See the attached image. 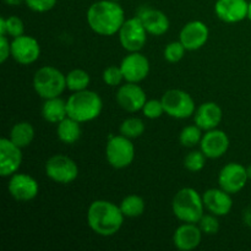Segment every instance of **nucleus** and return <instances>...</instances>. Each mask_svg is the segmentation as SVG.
<instances>
[{
  "label": "nucleus",
  "instance_id": "4468645a",
  "mask_svg": "<svg viewBox=\"0 0 251 251\" xmlns=\"http://www.w3.org/2000/svg\"><path fill=\"white\" fill-rule=\"evenodd\" d=\"M117 100L126 112L135 113L142 109L147 102L146 93L135 82H126L118 90Z\"/></svg>",
  "mask_w": 251,
  "mask_h": 251
},
{
  "label": "nucleus",
  "instance_id": "c9c22d12",
  "mask_svg": "<svg viewBox=\"0 0 251 251\" xmlns=\"http://www.w3.org/2000/svg\"><path fill=\"white\" fill-rule=\"evenodd\" d=\"M27 6L36 12H47L53 9L56 0H25Z\"/></svg>",
  "mask_w": 251,
  "mask_h": 251
},
{
  "label": "nucleus",
  "instance_id": "e433bc0d",
  "mask_svg": "<svg viewBox=\"0 0 251 251\" xmlns=\"http://www.w3.org/2000/svg\"><path fill=\"white\" fill-rule=\"evenodd\" d=\"M10 54H11V44L7 41L6 36L0 34V61L5 63L6 59L10 56Z\"/></svg>",
  "mask_w": 251,
  "mask_h": 251
},
{
  "label": "nucleus",
  "instance_id": "20e7f679",
  "mask_svg": "<svg viewBox=\"0 0 251 251\" xmlns=\"http://www.w3.org/2000/svg\"><path fill=\"white\" fill-rule=\"evenodd\" d=\"M203 200L193 188H184L174 196L172 208L178 220L185 223H198L203 216Z\"/></svg>",
  "mask_w": 251,
  "mask_h": 251
},
{
  "label": "nucleus",
  "instance_id": "9b49d317",
  "mask_svg": "<svg viewBox=\"0 0 251 251\" xmlns=\"http://www.w3.org/2000/svg\"><path fill=\"white\" fill-rule=\"evenodd\" d=\"M120 69L126 82H140L145 80L150 73V61L139 51L130 53L123 59Z\"/></svg>",
  "mask_w": 251,
  "mask_h": 251
},
{
  "label": "nucleus",
  "instance_id": "f8f14e48",
  "mask_svg": "<svg viewBox=\"0 0 251 251\" xmlns=\"http://www.w3.org/2000/svg\"><path fill=\"white\" fill-rule=\"evenodd\" d=\"M41 55V47L37 39L29 36L16 37L11 42V56L22 65L34 63Z\"/></svg>",
  "mask_w": 251,
  "mask_h": 251
},
{
  "label": "nucleus",
  "instance_id": "aec40b11",
  "mask_svg": "<svg viewBox=\"0 0 251 251\" xmlns=\"http://www.w3.org/2000/svg\"><path fill=\"white\" fill-rule=\"evenodd\" d=\"M203 205L215 216H226L232 210V199L229 193L223 189H210L202 196Z\"/></svg>",
  "mask_w": 251,
  "mask_h": 251
},
{
  "label": "nucleus",
  "instance_id": "a19ab883",
  "mask_svg": "<svg viewBox=\"0 0 251 251\" xmlns=\"http://www.w3.org/2000/svg\"><path fill=\"white\" fill-rule=\"evenodd\" d=\"M247 173H248V176H249V179H251V164L247 168Z\"/></svg>",
  "mask_w": 251,
  "mask_h": 251
},
{
  "label": "nucleus",
  "instance_id": "6ab92c4d",
  "mask_svg": "<svg viewBox=\"0 0 251 251\" xmlns=\"http://www.w3.org/2000/svg\"><path fill=\"white\" fill-rule=\"evenodd\" d=\"M202 238V230L196 223H184L174 233L173 242L176 249L181 251H190L200 245Z\"/></svg>",
  "mask_w": 251,
  "mask_h": 251
},
{
  "label": "nucleus",
  "instance_id": "b1692460",
  "mask_svg": "<svg viewBox=\"0 0 251 251\" xmlns=\"http://www.w3.org/2000/svg\"><path fill=\"white\" fill-rule=\"evenodd\" d=\"M56 132H58L59 140L63 141L64 144H75L81 136L80 123L76 122L73 118L66 117L65 119H63L60 123H58Z\"/></svg>",
  "mask_w": 251,
  "mask_h": 251
},
{
  "label": "nucleus",
  "instance_id": "9d476101",
  "mask_svg": "<svg viewBox=\"0 0 251 251\" xmlns=\"http://www.w3.org/2000/svg\"><path fill=\"white\" fill-rule=\"evenodd\" d=\"M249 179L247 168L239 163H228L220 172L218 183L221 189L229 194H237L247 185Z\"/></svg>",
  "mask_w": 251,
  "mask_h": 251
},
{
  "label": "nucleus",
  "instance_id": "ddd939ff",
  "mask_svg": "<svg viewBox=\"0 0 251 251\" xmlns=\"http://www.w3.org/2000/svg\"><path fill=\"white\" fill-rule=\"evenodd\" d=\"M22 162L21 147L10 139L0 140V176H14Z\"/></svg>",
  "mask_w": 251,
  "mask_h": 251
},
{
  "label": "nucleus",
  "instance_id": "412c9836",
  "mask_svg": "<svg viewBox=\"0 0 251 251\" xmlns=\"http://www.w3.org/2000/svg\"><path fill=\"white\" fill-rule=\"evenodd\" d=\"M147 33L153 36H162L169 28V20L164 12L156 9H144L139 14Z\"/></svg>",
  "mask_w": 251,
  "mask_h": 251
},
{
  "label": "nucleus",
  "instance_id": "423d86ee",
  "mask_svg": "<svg viewBox=\"0 0 251 251\" xmlns=\"http://www.w3.org/2000/svg\"><path fill=\"white\" fill-rule=\"evenodd\" d=\"M108 163L117 169H123L132 163L135 157V147L129 137L124 135L112 136L105 147Z\"/></svg>",
  "mask_w": 251,
  "mask_h": 251
},
{
  "label": "nucleus",
  "instance_id": "393cba45",
  "mask_svg": "<svg viewBox=\"0 0 251 251\" xmlns=\"http://www.w3.org/2000/svg\"><path fill=\"white\" fill-rule=\"evenodd\" d=\"M34 137V129L29 123L21 122L17 123L12 126L11 132H10V140L17 145L19 147L28 146Z\"/></svg>",
  "mask_w": 251,
  "mask_h": 251
},
{
  "label": "nucleus",
  "instance_id": "a211bd4d",
  "mask_svg": "<svg viewBox=\"0 0 251 251\" xmlns=\"http://www.w3.org/2000/svg\"><path fill=\"white\" fill-rule=\"evenodd\" d=\"M201 151L207 158H220L229 147V139L222 130H208L200 142Z\"/></svg>",
  "mask_w": 251,
  "mask_h": 251
},
{
  "label": "nucleus",
  "instance_id": "dca6fc26",
  "mask_svg": "<svg viewBox=\"0 0 251 251\" xmlns=\"http://www.w3.org/2000/svg\"><path fill=\"white\" fill-rule=\"evenodd\" d=\"M249 2L247 0H217L215 11L218 19L227 24L240 22L248 17Z\"/></svg>",
  "mask_w": 251,
  "mask_h": 251
},
{
  "label": "nucleus",
  "instance_id": "6e6552de",
  "mask_svg": "<svg viewBox=\"0 0 251 251\" xmlns=\"http://www.w3.org/2000/svg\"><path fill=\"white\" fill-rule=\"evenodd\" d=\"M119 39L123 48L130 53L140 51L144 48L147 41V31L139 16L125 20L119 29Z\"/></svg>",
  "mask_w": 251,
  "mask_h": 251
},
{
  "label": "nucleus",
  "instance_id": "f3484780",
  "mask_svg": "<svg viewBox=\"0 0 251 251\" xmlns=\"http://www.w3.org/2000/svg\"><path fill=\"white\" fill-rule=\"evenodd\" d=\"M208 27L201 21H191L180 31V42L186 50H198L208 39Z\"/></svg>",
  "mask_w": 251,
  "mask_h": 251
},
{
  "label": "nucleus",
  "instance_id": "4c0bfd02",
  "mask_svg": "<svg viewBox=\"0 0 251 251\" xmlns=\"http://www.w3.org/2000/svg\"><path fill=\"white\" fill-rule=\"evenodd\" d=\"M0 34L6 36V19H4V17L0 19Z\"/></svg>",
  "mask_w": 251,
  "mask_h": 251
},
{
  "label": "nucleus",
  "instance_id": "ea45409f",
  "mask_svg": "<svg viewBox=\"0 0 251 251\" xmlns=\"http://www.w3.org/2000/svg\"><path fill=\"white\" fill-rule=\"evenodd\" d=\"M248 19H249L251 22V1L249 2V9H248Z\"/></svg>",
  "mask_w": 251,
  "mask_h": 251
},
{
  "label": "nucleus",
  "instance_id": "7c9ffc66",
  "mask_svg": "<svg viewBox=\"0 0 251 251\" xmlns=\"http://www.w3.org/2000/svg\"><path fill=\"white\" fill-rule=\"evenodd\" d=\"M186 48L183 46L180 41L179 42H172L164 49V58L169 63H178L181 60V58L185 54Z\"/></svg>",
  "mask_w": 251,
  "mask_h": 251
},
{
  "label": "nucleus",
  "instance_id": "f257e3e1",
  "mask_svg": "<svg viewBox=\"0 0 251 251\" xmlns=\"http://www.w3.org/2000/svg\"><path fill=\"white\" fill-rule=\"evenodd\" d=\"M87 22L93 32L100 36H113L125 22L123 7L115 0L93 2L87 11Z\"/></svg>",
  "mask_w": 251,
  "mask_h": 251
},
{
  "label": "nucleus",
  "instance_id": "f03ea898",
  "mask_svg": "<svg viewBox=\"0 0 251 251\" xmlns=\"http://www.w3.org/2000/svg\"><path fill=\"white\" fill-rule=\"evenodd\" d=\"M124 217L120 206L118 207L110 201H93L88 207V226L93 232L102 237H110L119 232L124 222Z\"/></svg>",
  "mask_w": 251,
  "mask_h": 251
},
{
  "label": "nucleus",
  "instance_id": "c85d7f7f",
  "mask_svg": "<svg viewBox=\"0 0 251 251\" xmlns=\"http://www.w3.org/2000/svg\"><path fill=\"white\" fill-rule=\"evenodd\" d=\"M201 127L198 125H190V126H185L180 132V144L184 147H194L201 142Z\"/></svg>",
  "mask_w": 251,
  "mask_h": 251
},
{
  "label": "nucleus",
  "instance_id": "473e14b6",
  "mask_svg": "<svg viewBox=\"0 0 251 251\" xmlns=\"http://www.w3.org/2000/svg\"><path fill=\"white\" fill-rule=\"evenodd\" d=\"M124 80V75L120 69V66H109L103 71V81L107 83L108 86H118L122 83Z\"/></svg>",
  "mask_w": 251,
  "mask_h": 251
},
{
  "label": "nucleus",
  "instance_id": "a878e982",
  "mask_svg": "<svg viewBox=\"0 0 251 251\" xmlns=\"http://www.w3.org/2000/svg\"><path fill=\"white\" fill-rule=\"evenodd\" d=\"M120 210L125 217H139L145 211L144 199L137 195L126 196L120 203Z\"/></svg>",
  "mask_w": 251,
  "mask_h": 251
},
{
  "label": "nucleus",
  "instance_id": "7ed1b4c3",
  "mask_svg": "<svg viewBox=\"0 0 251 251\" xmlns=\"http://www.w3.org/2000/svg\"><path fill=\"white\" fill-rule=\"evenodd\" d=\"M103 108L102 100L93 91L83 90L75 92L66 102L68 117L78 123L91 122L100 114Z\"/></svg>",
  "mask_w": 251,
  "mask_h": 251
},
{
  "label": "nucleus",
  "instance_id": "0eeeda50",
  "mask_svg": "<svg viewBox=\"0 0 251 251\" xmlns=\"http://www.w3.org/2000/svg\"><path fill=\"white\" fill-rule=\"evenodd\" d=\"M164 113L176 119H185L195 113V102L188 92L169 90L162 97Z\"/></svg>",
  "mask_w": 251,
  "mask_h": 251
},
{
  "label": "nucleus",
  "instance_id": "5701e85b",
  "mask_svg": "<svg viewBox=\"0 0 251 251\" xmlns=\"http://www.w3.org/2000/svg\"><path fill=\"white\" fill-rule=\"evenodd\" d=\"M43 118L49 123H60L61 120L68 117V109H66V102L61 98L54 97L46 100L43 108H42Z\"/></svg>",
  "mask_w": 251,
  "mask_h": 251
},
{
  "label": "nucleus",
  "instance_id": "58836bf2",
  "mask_svg": "<svg viewBox=\"0 0 251 251\" xmlns=\"http://www.w3.org/2000/svg\"><path fill=\"white\" fill-rule=\"evenodd\" d=\"M7 5H11V6H17V5L22 4L25 0H4Z\"/></svg>",
  "mask_w": 251,
  "mask_h": 251
},
{
  "label": "nucleus",
  "instance_id": "bb28decb",
  "mask_svg": "<svg viewBox=\"0 0 251 251\" xmlns=\"http://www.w3.org/2000/svg\"><path fill=\"white\" fill-rule=\"evenodd\" d=\"M90 75L85 70L75 69L66 75V87L74 92L83 91L90 85Z\"/></svg>",
  "mask_w": 251,
  "mask_h": 251
},
{
  "label": "nucleus",
  "instance_id": "c756f323",
  "mask_svg": "<svg viewBox=\"0 0 251 251\" xmlns=\"http://www.w3.org/2000/svg\"><path fill=\"white\" fill-rule=\"evenodd\" d=\"M206 156L202 151H193L184 159V166L190 172H200L205 167Z\"/></svg>",
  "mask_w": 251,
  "mask_h": 251
},
{
  "label": "nucleus",
  "instance_id": "2f4dec72",
  "mask_svg": "<svg viewBox=\"0 0 251 251\" xmlns=\"http://www.w3.org/2000/svg\"><path fill=\"white\" fill-rule=\"evenodd\" d=\"M142 112H144L145 117H147L149 119H157L164 113L163 103H162V100H147L142 108Z\"/></svg>",
  "mask_w": 251,
  "mask_h": 251
},
{
  "label": "nucleus",
  "instance_id": "72a5a7b5",
  "mask_svg": "<svg viewBox=\"0 0 251 251\" xmlns=\"http://www.w3.org/2000/svg\"><path fill=\"white\" fill-rule=\"evenodd\" d=\"M25 32L24 22L20 17L10 16L6 19V34L11 36L12 38L22 36Z\"/></svg>",
  "mask_w": 251,
  "mask_h": 251
},
{
  "label": "nucleus",
  "instance_id": "39448f33",
  "mask_svg": "<svg viewBox=\"0 0 251 251\" xmlns=\"http://www.w3.org/2000/svg\"><path fill=\"white\" fill-rule=\"evenodd\" d=\"M33 87L44 100L59 97L66 88V76L53 66H43L34 74Z\"/></svg>",
  "mask_w": 251,
  "mask_h": 251
},
{
  "label": "nucleus",
  "instance_id": "2eb2a0df",
  "mask_svg": "<svg viewBox=\"0 0 251 251\" xmlns=\"http://www.w3.org/2000/svg\"><path fill=\"white\" fill-rule=\"evenodd\" d=\"M7 189L10 195L17 201L33 200L39 191L38 183L32 176L20 173L11 176Z\"/></svg>",
  "mask_w": 251,
  "mask_h": 251
},
{
  "label": "nucleus",
  "instance_id": "1a4fd4ad",
  "mask_svg": "<svg viewBox=\"0 0 251 251\" xmlns=\"http://www.w3.org/2000/svg\"><path fill=\"white\" fill-rule=\"evenodd\" d=\"M46 173L56 183L69 184L78 176V167L70 157L56 154L47 161Z\"/></svg>",
  "mask_w": 251,
  "mask_h": 251
},
{
  "label": "nucleus",
  "instance_id": "4be33fe9",
  "mask_svg": "<svg viewBox=\"0 0 251 251\" xmlns=\"http://www.w3.org/2000/svg\"><path fill=\"white\" fill-rule=\"evenodd\" d=\"M222 120V109L213 102H207L198 108L195 114V123L202 130H212L220 125Z\"/></svg>",
  "mask_w": 251,
  "mask_h": 251
},
{
  "label": "nucleus",
  "instance_id": "cd10ccee",
  "mask_svg": "<svg viewBox=\"0 0 251 251\" xmlns=\"http://www.w3.org/2000/svg\"><path fill=\"white\" fill-rule=\"evenodd\" d=\"M145 124L139 118H129L120 125V132L129 139H135L144 134Z\"/></svg>",
  "mask_w": 251,
  "mask_h": 251
},
{
  "label": "nucleus",
  "instance_id": "79ce46f5",
  "mask_svg": "<svg viewBox=\"0 0 251 251\" xmlns=\"http://www.w3.org/2000/svg\"><path fill=\"white\" fill-rule=\"evenodd\" d=\"M115 1H118V0H115Z\"/></svg>",
  "mask_w": 251,
  "mask_h": 251
},
{
  "label": "nucleus",
  "instance_id": "f704fd0d",
  "mask_svg": "<svg viewBox=\"0 0 251 251\" xmlns=\"http://www.w3.org/2000/svg\"><path fill=\"white\" fill-rule=\"evenodd\" d=\"M199 225H200V229L205 234H216L220 229V223L217 218L213 216H202L199 221Z\"/></svg>",
  "mask_w": 251,
  "mask_h": 251
}]
</instances>
